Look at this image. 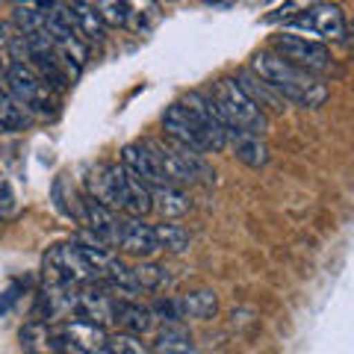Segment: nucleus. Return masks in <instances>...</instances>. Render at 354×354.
I'll list each match as a JSON object with an SVG mask.
<instances>
[{"label":"nucleus","mask_w":354,"mask_h":354,"mask_svg":"<svg viewBox=\"0 0 354 354\" xmlns=\"http://www.w3.org/2000/svg\"><path fill=\"white\" fill-rule=\"evenodd\" d=\"M109 354H151V351L142 342V337L115 334V337H109Z\"/></svg>","instance_id":"28"},{"label":"nucleus","mask_w":354,"mask_h":354,"mask_svg":"<svg viewBox=\"0 0 354 354\" xmlns=\"http://www.w3.org/2000/svg\"><path fill=\"white\" fill-rule=\"evenodd\" d=\"M118 248L124 251V254H130V257H142V260H148V257H153V254L160 251L157 234H153V227L145 225L142 218H127Z\"/></svg>","instance_id":"13"},{"label":"nucleus","mask_w":354,"mask_h":354,"mask_svg":"<svg viewBox=\"0 0 354 354\" xmlns=\"http://www.w3.org/2000/svg\"><path fill=\"white\" fill-rule=\"evenodd\" d=\"M77 218H80L88 234H92L95 239H101L104 245H109V248L121 245V234H124L127 218H121L118 209L95 201L92 195H83L80 198V216H77Z\"/></svg>","instance_id":"8"},{"label":"nucleus","mask_w":354,"mask_h":354,"mask_svg":"<svg viewBox=\"0 0 354 354\" xmlns=\"http://www.w3.org/2000/svg\"><path fill=\"white\" fill-rule=\"evenodd\" d=\"M59 354H109V337L101 325L74 319L57 330Z\"/></svg>","instance_id":"9"},{"label":"nucleus","mask_w":354,"mask_h":354,"mask_svg":"<svg viewBox=\"0 0 354 354\" xmlns=\"http://www.w3.org/2000/svg\"><path fill=\"white\" fill-rule=\"evenodd\" d=\"M95 9H97V15H101V21L106 27H127L130 24V18H133V12H130V3H118V0H104V3H95Z\"/></svg>","instance_id":"27"},{"label":"nucleus","mask_w":354,"mask_h":354,"mask_svg":"<svg viewBox=\"0 0 354 354\" xmlns=\"http://www.w3.org/2000/svg\"><path fill=\"white\" fill-rule=\"evenodd\" d=\"M153 348H157V354H204L189 337L180 334V330H165V334H160Z\"/></svg>","instance_id":"26"},{"label":"nucleus","mask_w":354,"mask_h":354,"mask_svg":"<svg viewBox=\"0 0 354 354\" xmlns=\"http://www.w3.org/2000/svg\"><path fill=\"white\" fill-rule=\"evenodd\" d=\"M12 18L15 27L24 32V36H39V32H48V21H44L41 3H15L12 6Z\"/></svg>","instance_id":"24"},{"label":"nucleus","mask_w":354,"mask_h":354,"mask_svg":"<svg viewBox=\"0 0 354 354\" xmlns=\"http://www.w3.org/2000/svg\"><path fill=\"white\" fill-rule=\"evenodd\" d=\"M236 83L245 88V95L263 109V113H266V109H272V113H281L283 104H286L272 86H266L260 77H257V74H251V71H239V74H236Z\"/></svg>","instance_id":"19"},{"label":"nucleus","mask_w":354,"mask_h":354,"mask_svg":"<svg viewBox=\"0 0 354 354\" xmlns=\"http://www.w3.org/2000/svg\"><path fill=\"white\" fill-rule=\"evenodd\" d=\"M9 65H12V62H9V59L3 57V53H0V80H6V74H9Z\"/></svg>","instance_id":"30"},{"label":"nucleus","mask_w":354,"mask_h":354,"mask_svg":"<svg viewBox=\"0 0 354 354\" xmlns=\"http://www.w3.org/2000/svg\"><path fill=\"white\" fill-rule=\"evenodd\" d=\"M18 213V198H15V189L9 183L6 174H0V218L6 216H15Z\"/></svg>","instance_id":"29"},{"label":"nucleus","mask_w":354,"mask_h":354,"mask_svg":"<svg viewBox=\"0 0 354 354\" xmlns=\"http://www.w3.org/2000/svg\"><path fill=\"white\" fill-rule=\"evenodd\" d=\"M27 124H30L27 109L9 95V88H0V133H21Z\"/></svg>","instance_id":"23"},{"label":"nucleus","mask_w":354,"mask_h":354,"mask_svg":"<svg viewBox=\"0 0 354 354\" xmlns=\"http://www.w3.org/2000/svg\"><path fill=\"white\" fill-rule=\"evenodd\" d=\"M115 325L124 334L142 337L153 328V313H151V307L133 301V298H121V301H115Z\"/></svg>","instance_id":"15"},{"label":"nucleus","mask_w":354,"mask_h":354,"mask_svg":"<svg viewBox=\"0 0 354 354\" xmlns=\"http://www.w3.org/2000/svg\"><path fill=\"white\" fill-rule=\"evenodd\" d=\"M162 130H165V136H169V142L189 148L195 153H209V151L218 153V151H225V145L209 136V133L198 124V118L183 104H171L162 113Z\"/></svg>","instance_id":"5"},{"label":"nucleus","mask_w":354,"mask_h":354,"mask_svg":"<svg viewBox=\"0 0 354 354\" xmlns=\"http://www.w3.org/2000/svg\"><path fill=\"white\" fill-rule=\"evenodd\" d=\"M251 74H257L266 86H272L286 104L319 109L328 101V86L316 74L301 71L281 59L274 50H257L251 59Z\"/></svg>","instance_id":"1"},{"label":"nucleus","mask_w":354,"mask_h":354,"mask_svg":"<svg viewBox=\"0 0 354 354\" xmlns=\"http://www.w3.org/2000/svg\"><path fill=\"white\" fill-rule=\"evenodd\" d=\"M174 307L180 319H213L218 313V298L213 290H195L174 298Z\"/></svg>","instance_id":"17"},{"label":"nucleus","mask_w":354,"mask_h":354,"mask_svg":"<svg viewBox=\"0 0 354 354\" xmlns=\"http://www.w3.org/2000/svg\"><path fill=\"white\" fill-rule=\"evenodd\" d=\"M77 316L95 325H109L115 322V301L101 283H86L77 292Z\"/></svg>","instance_id":"12"},{"label":"nucleus","mask_w":354,"mask_h":354,"mask_svg":"<svg viewBox=\"0 0 354 354\" xmlns=\"http://www.w3.org/2000/svg\"><path fill=\"white\" fill-rule=\"evenodd\" d=\"M153 234H157V245L169 254H183L189 251V230L174 225V221H160L153 225Z\"/></svg>","instance_id":"25"},{"label":"nucleus","mask_w":354,"mask_h":354,"mask_svg":"<svg viewBox=\"0 0 354 354\" xmlns=\"http://www.w3.org/2000/svg\"><path fill=\"white\" fill-rule=\"evenodd\" d=\"M6 86L9 95L27 109V113H57V92L41 80V77L30 68V62H12L6 74Z\"/></svg>","instance_id":"4"},{"label":"nucleus","mask_w":354,"mask_h":354,"mask_svg":"<svg viewBox=\"0 0 354 354\" xmlns=\"http://www.w3.org/2000/svg\"><path fill=\"white\" fill-rule=\"evenodd\" d=\"M209 101H213L216 113L221 115L227 130H245L254 133V136H263L269 130V118L266 113L245 95L234 77H221V80L213 83V92H209Z\"/></svg>","instance_id":"2"},{"label":"nucleus","mask_w":354,"mask_h":354,"mask_svg":"<svg viewBox=\"0 0 354 354\" xmlns=\"http://www.w3.org/2000/svg\"><path fill=\"white\" fill-rule=\"evenodd\" d=\"M109 180H113V198H115V209H124L130 218H142L153 209V195L151 186H145L133 174L127 165L109 162Z\"/></svg>","instance_id":"7"},{"label":"nucleus","mask_w":354,"mask_h":354,"mask_svg":"<svg viewBox=\"0 0 354 354\" xmlns=\"http://www.w3.org/2000/svg\"><path fill=\"white\" fill-rule=\"evenodd\" d=\"M153 195V209L160 213L162 221H171V218H180L192 209V201L180 186H162V189H151Z\"/></svg>","instance_id":"18"},{"label":"nucleus","mask_w":354,"mask_h":354,"mask_svg":"<svg viewBox=\"0 0 354 354\" xmlns=\"http://www.w3.org/2000/svg\"><path fill=\"white\" fill-rule=\"evenodd\" d=\"M121 165H127V169L136 174L145 186H151V189H162V186H171L169 180H165V174L160 171L157 160H153L148 139L130 142V145L121 148Z\"/></svg>","instance_id":"11"},{"label":"nucleus","mask_w":354,"mask_h":354,"mask_svg":"<svg viewBox=\"0 0 354 354\" xmlns=\"http://www.w3.org/2000/svg\"><path fill=\"white\" fill-rule=\"evenodd\" d=\"M68 6V18H71V27H74V36L83 39L86 44H95L104 39V21L97 15L95 3H65Z\"/></svg>","instance_id":"16"},{"label":"nucleus","mask_w":354,"mask_h":354,"mask_svg":"<svg viewBox=\"0 0 354 354\" xmlns=\"http://www.w3.org/2000/svg\"><path fill=\"white\" fill-rule=\"evenodd\" d=\"M272 50L278 53L281 59L295 65V68L310 71V74L330 68V50L325 48L322 41L307 39V36H295V32H278V36H272Z\"/></svg>","instance_id":"6"},{"label":"nucleus","mask_w":354,"mask_h":354,"mask_svg":"<svg viewBox=\"0 0 354 354\" xmlns=\"http://www.w3.org/2000/svg\"><path fill=\"white\" fill-rule=\"evenodd\" d=\"M21 348L24 354H59L57 330H50L48 322H30L21 330Z\"/></svg>","instance_id":"20"},{"label":"nucleus","mask_w":354,"mask_h":354,"mask_svg":"<svg viewBox=\"0 0 354 354\" xmlns=\"http://www.w3.org/2000/svg\"><path fill=\"white\" fill-rule=\"evenodd\" d=\"M130 278H133V286L142 292H162L165 286L171 283V274H169V269L165 266H160V263H151V260H145V263H139V266H133L130 269Z\"/></svg>","instance_id":"21"},{"label":"nucleus","mask_w":354,"mask_h":354,"mask_svg":"<svg viewBox=\"0 0 354 354\" xmlns=\"http://www.w3.org/2000/svg\"><path fill=\"white\" fill-rule=\"evenodd\" d=\"M41 274L44 283H71V286H86V283H101L97 272L88 266L83 251L77 242H62V245L48 248L41 260Z\"/></svg>","instance_id":"3"},{"label":"nucleus","mask_w":354,"mask_h":354,"mask_svg":"<svg viewBox=\"0 0 354 354\" xmlns=\"http://www.w3.org/2000/svg\"><path fill=\"white\" fill-rule=\"evenodd\" d=\"M290 27L304 30L307 36L337 41V39H342V32H346V15H342V9L337 3H313L307 12L298 15Z\"/></svg>","instance_id":"10"},{"label":"nucleus","mask_w":354,"mask_h":354,"mask_svg":"<svg viewBox=\"0 0 354 354\" xmlns=\"http://www.w3.org/2000/svg\"><path fill=\"white\" fill-rule=\"evenodd\" d=\"M57 57L62 62V68L65 74L71 77H80L83 71V65L88 59V44L83 39H77V36H65V39H57Z\"/></svg>","instance_id":"22"},{"label":"nucleus","mask_w":354,"mask_h":354,"mask_svg":"<svg viewBox=\"0 0 354 354\" xmlns=\"http://www.w3.org/2000/svg\"><path fill=\"white\" fill-rule=\"evenodd\" d=\"M227 145L234 148V157L251 169H260L269 162V145L263 142V136H254L245 130H227Z\"/></svg>","instance_id":"14"}]
</instances>
